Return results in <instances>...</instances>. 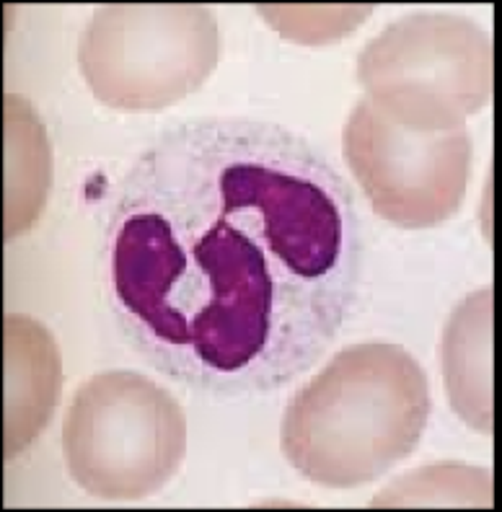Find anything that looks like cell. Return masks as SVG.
<instances>
[{
	"label": "cell",
	"mask_w": 502,
	"mask_h": 512,
	"mask_svg": "<svg viewBox=\"0 0 502 512\" xmlns=\"http://www.w3.org/2000/svg\"><path fill=\"white\" fill-rule=\"evenodd\" d=\"M358 83L399 125L461 130L492 96V37L459 13H407L360 50Z\"/></svg>",
	"instance_id": "277c9868"
},
{
	"label": "cell",
	"mask_w": 502,
	"mask_h": 512,
	"mask_svg": "<svg viewBox=\"0 0 502 512\" xmlns=\"http://www.w3.org/2000/svg\"><path fill=\"white\" fill-rule=\"evenodd\" d=\"M373 507H492V471L433 463L391 481Z\"/></svg>",
	"instance_id": "30bf717a"
},
{
	"label": "cell",
	"mask_w": 502,
	"mask_h": 512,
	"mask_svg": "<svg viewBox=\"0 0 502 512\" xmlns=\"http://www.w3.org/2000/svg\"><path fill=\"white\" fill-rule=\"evenodd\" d=\"M63 391L57 342L29 316L6 319V456L24 453L50 425Z\"/></svg>",
	"instance_id": "52a82bcc"
},
{
	"label": "cell",
	"mask_w": 502,
	"mask_h": 512,
	"mask_svg": "<svg viewBox=\"0 0 502 512\" xmlns=\"http://www.w3.org/2000/svg\"><path fill=\"white\" fill-rule=\"evenodd\" d=\"M430 386L415 357L391 342H360L332 357L285 406L280 448L303 479L355 489L417 450Z\"/></svg>",
	"instance_id": "7a4b0ae2"
},
{
	"label": "cell",
	"mask_w": 502,
	"mask_h": 512,
	"mask_svg": "<svg viewBox=\"0 0 502 512\" xmlns=\"http://www.w3.org/2000/svg\"><path fill=\"white\" fill-rule=\"evenodd\" d=\"M257 11L283 37L303 44L345 37L371 16V6H257Z\"/></svg>",
	"instance_id": "8fae6325"
},
{
	"label": "cell",
	"mask_w": 502,
	"mask_h": 512,
	"mask_svg": "<svg viewBox=\"0 0 502 512\" xmlns=\"http://www.w3.org/2000/svg\"><path fill=\"white\" fill-rule=\"evenodd\" d=\"M220 29L208 6H99L78 39L88 91L117 112H161L218 68Z\"/></svg>",
	"instance_id": "5b68a950"
},
{
	"label": "cell",
	"mask_w": 502,
	"mask_h": 512,
	"mask_svg": "<svg viewBox=\"0 0 502 512\" xmlns=\"http://www.w3.org/2000/svg\"><path fill=\"white\" fill-rule=\"evenodd\" d=\"M443 386L453 414L471 430L492 435V288L466 295L453 308L440 342Z\"/></svg>",
	"instance_id": "ba28073f"
},
{
	"label": "cell",
	"mask_w": 502,
	"mask_h": 512,
	"mask_svg": "<svg viewBox=\"0 0 502 512\" xmlns=\"http://www.w3.org/2000/svg\"><path fill=\"white\" fill-rule=\"evenodd\" d=\"M187 443L182 404L135 370L91 375L70 399L63 422L70 479L107 502L161 492L184 463Z\"/></svg>",
	"instance_id": "3957f363"
},
{
	"label": "cell",
	"mask_w": 502,
	"mask_h": 512,
	"mask_svg": "<svg viewBox=\"0 0 502 512\" xmlns=\"http://www.w3.org/2000/svg\"><path fill=\"white\" fill-rule=\"evenodd\" d=\"M342 156L373 213L396 228H435L464 205L471 174L466 127L412 130L363 96L342 130Z\"/></svg>",
	"instance_id": "8992f818"
},
{
	"label": "cell",
	"mask_w": 502,
	"mask_h": 512,
	"mask_svg": "<svg viewBox=\"0 0 502 512\" xmlns=\"http://www.w3.org/2000/svg\"><path fill=\"white\" fill-rule=\"evenodd\" d=\"M6 231L8 241L39 220L52 184V153L39 114L26 99L6 96Z\"/></svg>",
	"instance_id": "9c48e42d"
},
{
	"label": "cell",
	"mask_w": 502,
	"mask_h": 512,
	"mask_svg": "<svg viewBox=\"0 0 502 512\" xmlns=\"http://www.w3.org/2000/svg\"><path fill=\"white\" fill-rule=\"evenodd\" d=\"M104 264L132 350L182 386L241 399L327 355L363 290L365 228L350 184L303 135L200 117L130 163Z\"/></svg>",
	"instance_id": "6da1fadb"
}]
</instances>
